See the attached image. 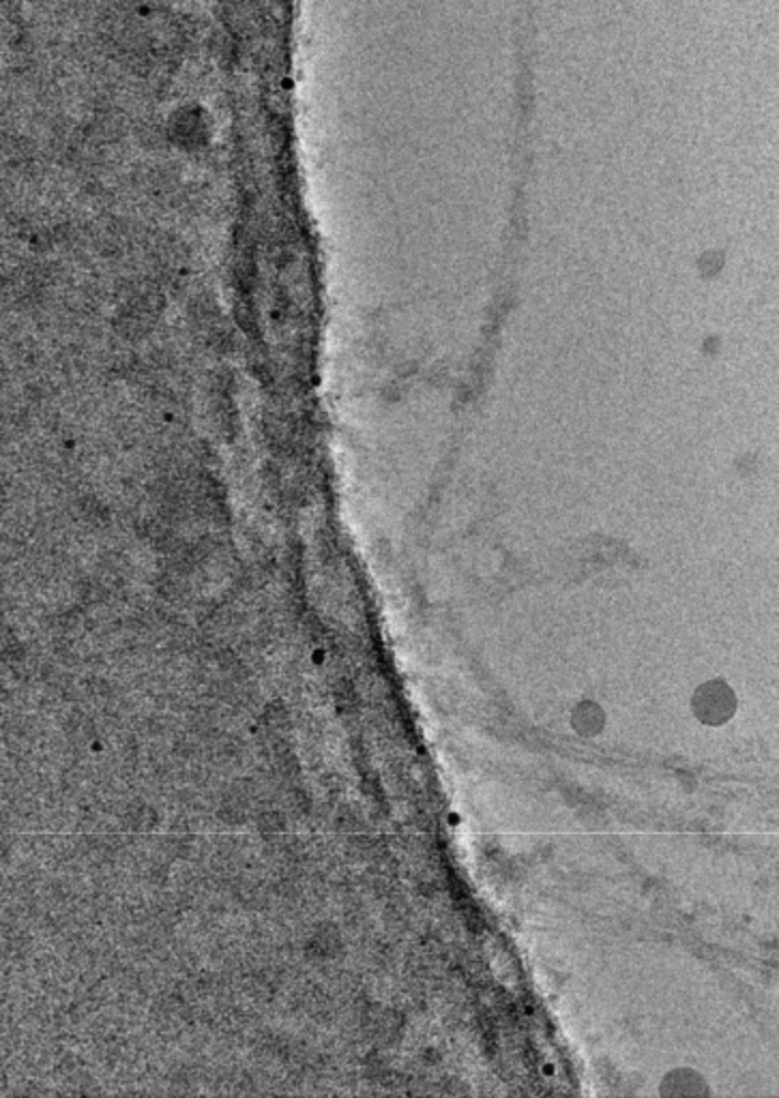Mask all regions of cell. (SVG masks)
I'll return each instance as SVG.
<instances>
[{
  "instance_id": "obj_1",
  "label": "cell",
  "mask_w": 779,
  "mask_h": 1098,
  "mask_svg": "<svg viewBox=\"0 0 779 1098\" xmlns=\"http://www.w3.org/2000/svg\"><path fill=\"white\" fill-rule=\"evenodd\" d=\"M696 712L705 724H726V719L735 712V696L726 689V685H706L703 696L696 697Z\"/></svg>"
}]
</instances>
